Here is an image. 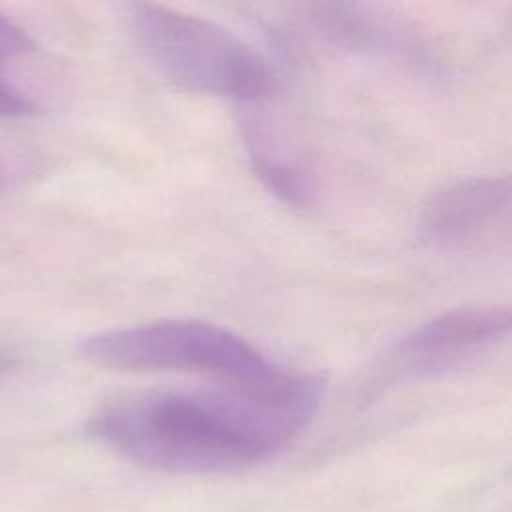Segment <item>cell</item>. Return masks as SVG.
<instances>
[{"mask_svg":"<svg viewBox=\"0 0 512 512\" xmlns=\"http://www.w3.org/2000/svg\"><path fill=\"white\" fill-rule=\"evenodd\" d=\"M322 396L318 374L286 370L256 384L142 390L96 408L86 432L146 470L234 472L270 460L296 440Z\"/></svg>","mask_w":512,"mask_h":512,"instance_id":"6da1fadb","label":"cell"},{"mask_svg":"<svg viewBox=\"0 0 512 512\" xmlns=\"http://www.w3.org/2000/svg\"><path fill=\"white\" fill-rule=\"evenodd\" d=\"M132 30L154 72L184 90L238 102H262L280 90L270 62L210 20L138 2L132 10Z\"/></svg>","mask_w":512,"mask_h":512,"instance_id":"7a4b0ae2","label":"cell"},{"mask_svg":"<svg viewBox=\"0 0 512 512\" xmlns=\"http://www.w3.org/2000/svg\"><path fill=\"white\" fill-rule=\"evenodd\" d=\"M80 356L114 372H194L216 382L256 384L284 372L242 336L202 320L104 330L80 342Z\"/></svg>","mask_w":512,"mask_h":512,"instance_id":"3957f363","label":"cell"},{"mask_svg":"<svg viewBox=\"0 0 512 512\" xmlns=\"http://www.w3.org/2000/svg\"><path fill=\"white\" fill-rule=\"evenodd\" d=\"M512 326L508 304H466L446 310L394 344L378 378L398 382L448 372L502 342Z\"/></svg>","mask_w":512,"mask_h":512,"instance_id":"277c9868","label":"cell"},{"mask_svg":"<svg viewBox=\"0 0 512 512\" xmlns=\"http://www.w3.org/2000/svg\"><path fill=\"white\" fill-rule=\"evenodd\" d=\"M506 176H466L438 186L424 200L416 234L428 246L448 248L478 240L508 212Z\"/></svg>","mask_w":512,"mask_h":512,"instance_id":"5b68a950","label":"cell"},{"mask_svg":"<svg viewBox=\"0 0 512 512\" xmlns=\"http://www.w3.org/2000/svg\"><path fill=\"white\" fill-rule=\"evenodd\" d=\"M244 140L254 174L276 198L296 208L314 200V174L300 156L286 150L276 136H268L260 124H248Z\"/></svg>","mask_w":512,"mask_h":512,"instance_id":"8992f818","label":"cell"},{"mask_svg":"<svg viewBox=\"0 0 512 512\" xmlns=\"http://www.w3.org/2000/svg\"><path fill=\"white\" fill-rule=\"evenodd\" d=\"M32 48V40L0 14V66Z\"/></svg>","mask_w":512,"mask_h":512,"instance_id":"52a82bcc","label":"cell"},{"mask_svg":"<svg viewBox=\"0 0 512 512\" xmlns=\"http://www.w3.org/2000/svg\"><path fill=\"white\" fill-rule=\"evenodd\" d=\"M34 110V104L24 98L16 88H12L4 78L0 76V118L2 116H22L30 114Z\"/></svg>","mask_w":512,"mask_h":512,"instance_id":"ba28073f","label":"cell"}]
</instances>
